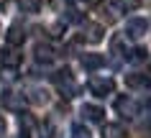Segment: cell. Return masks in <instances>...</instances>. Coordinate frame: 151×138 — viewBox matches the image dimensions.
I'll list each match as a JSON object with an SVG mask.
<instances>
[{"label":"cell","instance_id":"cell-4","mask_svg":"<svg viewBox=\"0 0 151 138\" xmlns=\"http://www.w3.org/2000/svg\"><path fill=\"white\" fill-rule=\"evenodd\" d=\"M115 110H118V115H123L126 120H133L141 107H138V102H136V100H131V97H126V95H123V97L115 100Z\"/></svg>","mask_w":151,"mask_h":138},{"label":"cell","instance_id":"cell-14","mask_svg":"<svg viewBox=\"0 0 151 138\" xmlns=\"http://www.w3.org/2000/svg\"><path fill=\"white\" fill-rule=\"evenodd\" d=\"M146 56H149V51H146V49H141V46H136V49H131V51H128V61H133V64H136V61H146Z\"/></svg>","mask_w":151,"mask_h":138},{"label":"cell","instance_id":"cell-19","mask_svg":"<svg viewBox=\"0 0 151 138\" xmlns=\"http://www.w3.org/2000/svg\"><path fill=\"white\" fill-rule=\"evenodd\" d=\"M77 5H82V8H92V5H97L100 0H74Z\"/></svg>","mask_w":151,"mask_h":138},{"label":"cell","instance_id":"cell-11","mask_svg":"<svg viewBox=\"0 0 151 138\" xmlns=\"http://www.w3.org/2000/svg\"><path fill=\"white\" fill-rule=\"evenodd\" d=\"M100 136L103 138H126V130H123V125H118V123H105L103 130H100Z\"/></svg>","mask_w":151,"mask_h":138},{"label":"cell","instance_id":"cell-1","mask_svg":"<svg viewBox=\"0 0 151 138\" xmlns=\"http://www.w3.org/2000/svg\"><path fill=\"white\" fill-rule=\"evenodd\" d=\"M51 79H54L56 89L62 92L64 97H74V95H77V82H74V77H72L69 69H59V72H54Z\"/></svg>","mask_w":151,"mask_h":138},{"label":"cell","instance_id":"cell-18","mask_svg":"<svg viewBox=\"0 0 151 138\" xmlns=\"http://www.w3.org/2000/svg\"><path fill=\"white\" fill-rule=\"evenodd\" d=\"M3 102H5V107H18L16 92H5V95H3Z\"/></svg>","mask_w":151,"mask_h":138},{"label":"cell","instance_id":"cell-9","mask_svg":"<svg viewBox=\"0 0 151 138\" xmlns=\"http://www.w3.org/2000/svg\"><path fill=\"white\" fill-rule=\"evenodd\" d=\"M5 41H8V46H21V44L26 41V31H23L18 23H16V26H10L8 33H5Z\"/></svg>","mask_w":151,"mask_h":138},{"label":"cell","instance_id":"cell-12","mask_svg":"<svg viewBox=\"0 0 151 138\" xmlns=\"http://www.w3.org/2000/svg\"><path fill=\"white\" fill-rule=\"evenodd\" d=\"M54 56H56V54H54V49H51L49 44H36V59H39V61L49 64Z\"/></svg>","mask_w":151,"mask_h":138},{"label":"cell","instance_id":"cell-6","mask_svg":"<svg viewBox=\"0 0 151 138\" xmlns=\"http://www.w3.org/2000/svg\"><path fill=\"white\" fill-rule=\"evenodd\" d=\"M82 39L87 44H100L105 39V28L100 23H85L82 26Z\"/></svg>","mask_w":151,"mask_h":138},{"label":"cell","instance_id":"cell-5","mask_svg":"<svg viewBox=\"0 0 151 138\" xmlns=\"http://www.w3.org/2000/svg\"><path fill=\"white\" fill-rule=\"evenodd\" d=\"M126 87L131 89H151V74H143V72H133V74H126Z\"/></svg>","mask_w":151,"mask_h":138},{"label":"cell","instance_id":"cell-7","mask_svg":"<svg viewBox=\"0 0 151 138\" xmlns=\"http://www.w3.org/2000/svg\"><path fill=\"white\" fill-rule=\"evenodd\" d=\"M21 61H23V54H21L16 46L5 49V51H3V56H0V64H3V69H18V66H21Z\"/></svg>","mask_w":151,"mask_h":138},{"label":"cell","instance_id":"cell-15","mask_svg":"<svg viewBox=\"0 0 151 138\" xmlns=\"http://www.w3.org/2000/svg\"><path fill=\"white\" fill-rule=\"evenodd\" d=\"M72 138H92V136L82 123H77V125H72Z\"/></svg>","mask_w":151,"mask_h":138},{"label":"cell","instance_id":"cell-3","mask_svg":"<svg viewBox=\"0 0 151 138\" xmlns=\"http://www.w3.org/2000/svg\"><path fill=\"white\" fill-rule=\"evenodd\" d=\"M146 33H149V21H146V18H128L126 21V36L128 39L138 41V39H143Z\"/></svg>","mask_w":151,"mask_h":138},{"label":"cell","instance_id":"cell-10","mask_svg":"<svg viewBox=\"0 0 151 138\" xmlns=\"http://www.w3.org/2000/svg\"><path fill=\"white\" fill-rule=\"evenodd\" d=\"M80 64L85 66V69H90V72H95V69H100V66L105 64V59L100 56V54H82Z\"/></svg>","mask_w":151,"mask_h":138},{"label":"cell","instance_id":"cell-2","mask_svg":"<svg viewBox=\"0 0 151 138\" xmlns=\"http://www.w3.org/2000/svg\"><path fill=\"white\" fill-rule=\"evenodd\" d=\"M113 89H115V82L110 77H92L90 79V92L95 97H108V95H113Z\"/></svg>","mask_w":151,"mask_h":138},{"label":"cell","instance_id":"cell-8","mask_svg":"<svg viewBox=\"0 0 151 138\" xmlns=\"http://www.w3.org/2000/svg\"><path fill=\"white\" fill-rule=\"evenodd\" d=\"M82 115H85V120H90V123H100L105 118V110L100 105H90V102H85V105H82Z\"/></svg>","mask_w":151,"mask_h":138},{"label":"cell","instance_id":"cell-20","mask_svg":"<svg viewBox=\"0 0 151 138\" xmlns=\"http://www.w3.org/2000/svg\"><path fill=\"white\" fill-rule=\"evenodd\" d=\"M3 130H5V120H3V115H0V136H3Z\"/></svg>","mask_w":151,"mask_h":138},{"label":"cell","instance_id":"cell-16","mask_svg":"<svg viewBox=\"0 0 151 138\" xmlns=\"http://www.w3.org/2000/svg\"><path fill=\"white\" fill-rule=\"evenodd\" d=\"M39 133H41L39 138H54V125H51L49 120H44V123L39 125Z\"/></svg>","mask_w":151,"mask_h":138},{"label":"cell","instance_id":"cell-13","mask_svg":"<svg viewBox=\"0 0 151 138\" xmlns=\"http://www.w3.org/2000/svg\"><path fill=\"white\" fill-rule=\"evenodd\" d=\"M18 5H21L23 13L33 16V13H39V10H41V0H18Z\"/></svg>","mask_w":151,"mask_h":138},{"label":"cell","instance_id":"cell-17","mask_svg":"<svg viewBox=\"0 0 151 138\" xmlns=\"http://www.w3.org/2000/svg\"><path fill=\"white\" fill-rule=\"evenodd\" d=\"M115 8H120V10H133V8H138V0H115Z\"/></svg>","mask_w":151,"mask_h":138}]
</instances>
